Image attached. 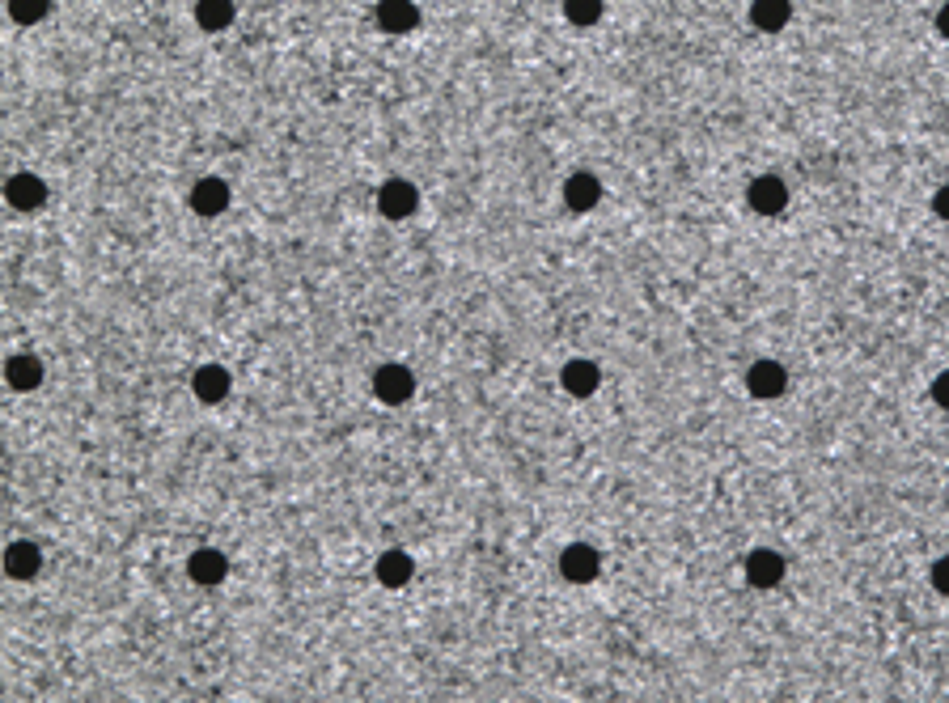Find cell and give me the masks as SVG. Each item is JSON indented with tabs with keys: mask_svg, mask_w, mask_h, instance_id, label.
Here are the masks:
<instances>
[{
	"mask_svg": "<svg viewBox=\"0 0 949 703\" xmlns=\"http://www.w3.org/2000/svg\"><path fill=\"white\" fill-rule=\"evenodd\" d=\"M742 568H746V581L755 589H776L784 581V555L780 551H767V547L750 551Z\"/></svg>",
	"mask_w": 949,
	"mask_h": 703,
	"instance_id": "5b68a950",
	"label": "cell"
},
{
	"mask_svg": "<svg viewBox=\"0 0 949 703\" xmlns=\"http://www.w3.org/2000/svg\"><path fill=\"white\" fill-rule=\"evenodd\" d=\"M789 5H784V0H759V5L755 9H750V22H755L759 30H767V34H772V30H780L784 22H789Z\"/></svg>",
	"mask_w": 949,
	"mask_h": 703,
	"instance_id": "e0dca14e",
	"label": "cell"
},
{
	"mask_svg": "<svg viewBox=\"0 0 949 703\" xmlns=\"http://www.w3.org/2000/svg\"><path fill=\"white\" fill-rule=\"evenodd\" d=\"M9 13L17 17V22H39V17L47 13V5H43V0H34V5H22V0H13Z\"/></svg>",
	"mask_w": 949,
	"mask_h": 703,
	"instance_id": "ffe728a7",
	"label": "cell"
},
{
	"mask_svg": "<svg viewBox=\"0 0 949 703\" xmlns=\"http://www.w3.org/2000/svg\"><path fill=\"white\" fill-rule=\"evenodd\" d=\"M602 200V183L594 174H572L568 183H564V204L572 212H589V208H598Z\"/></svg>",
	"mask_w": 949,
	"mask_h": 703,
	"instance_id": "7c38bea8",
	"label": "cell"
},
{
	"mask_svg": "<svg viewBox=\"0 0 949 703\" xmlns=\"http://www.w3.org/2000/svg\"><path fill=\"white\" fill-rule=\"evenodd\" d=\"M933 585H937V593H949V555L933 564Z\"/></svg>",
	"mask_w": 949,
	"mask_h": 703,
	"instance_id": "7402d4cb",
	"label": "cell"
},
{
	"mask_svg": "<svg viewBox=\"0 0 949 703\" xmlns=\"http://www.w3.org/2000/svg\"><path fill=\"white\" fill-rule=\"evenodd\" d=\"M195 22L204 30H225L234 22V5L229 0H204V5H195Z\"/></svg>",
	"mask_w": 949,
	"mask_h": 703,
	"instance_id": "ac0fdd59",
	"label": "cell"
},
{
	"mask_svg": "<svg viewBox=\"0 0 949 703\" xmlns=\"http://www.w3.org/2000/svg\"><path fill=\"white\" fill-rule=\"evenodd\" d=\"M933 399H937V407H945V411H949V369L933 377Z\"/></svg>",
	"mask_w": 949,
	"mask_h": 703,
	"instance_id": "44dd1931",
	"label": "cell"
},
{
	"mask_svg": "<svg viewBox=\"0 0 949 703\" xmlns=\"http://www.w3.org/2000/svg\"><path fill=\"white\" fill-rule=\"evenodd\" d=\"M5 195H9V204L17 212H34V208L47 204V183H43V178H34V174H13L5 183Z\"/></svg>",
	"mask_w": 949,
	"mask_h": 703,
	"instance_id": "52a82bcc",
	"label": "cell"
},
{
	"mask_svg": "<svg viewBox=\"0 0 949 703\" xmlns=\"http://www.w3.org/2000/svg\"><path fill=\"white\" fill-rule=\"evenodd\" d=\"M937 30H941V34H945V39H949V5H945V9L937 13Z\"/></svg>",
	"mask_w": 949,
	"mask_h": 703,
	"instance_id": "cb8c5ba5",
	"label": "cell"
},
{
	"mask_svg": "<svg viewBox=\"0 0 949 703\" xmlns=\"http://www.w3.org/2000/svg\"><path fill=\"white\" fill-rule=\"evenodd\" d=\"M373 394H378L386 407H403L411 394H416V377H411L407 365H382L373 373Z\"/></svg>",
	"mask_w": 949,
	"mask_h": 703,
	"instance_id": "6da1fadb",
	"label": "cell"
},
{
	"mask_svg": "<svg viewBox=\"0 0 949 703\" xmlns=\"http://www.w3.org/2000/svg\"><path fill=\"white\" fill-rule=\"evenodd\" d=\"M784 386H789V373H784L780 360H755V365L746 369V390L755 394V399H780Z\"/></svg>",
	"mask_w": 949,
	"mask_h": 703,
	"instance_id": "277c9868",
	"label": "cell"
},
{
	"mask_svg": "<svg viewBox=\"0 0 949 703\" xmlns=\"http://www.w3.org/2000/svg\"><path fill=\"white\" fill-rule=\"evenodd\" d=\"M416 204H420V191L411 187L407 178H390L378 191V212L390 216V221H407V216L416 212Z\"/></svg>",
	"mask_w": 949,
	"mask_h": 703,
	"instance_id": "3957f363",
	"label": "cell"
},
{
	"mask_svg": "<svg viewBox=\"0 0 949 703\" xmlns=\"http://www.w3.org/2000/svg\"><path fill=\"white\" fill-rule=\"evenodd\" d=\"M191 390H195V399L200 403H221L225 394H229V373L221 365H200L191 377Z\"/></svg>",
	"mask_w": 949,
	"mask_h": 703,
	"instance_id": "4fadbf2b",
	"label": "cell"
},
{
	"mask_svg": "<svg viewBox=\"0 0 949 703\" xmlns=\"http://www.w3.org/2000/svg\"><path fill=\"white\" fill-rule=\"evenodd\" d=\"M191 208L200 216H221L229 208V187L221 178H200V183L191 187Z\"/></svg>",
	"mask_w": 949,
	"mask_h": 703,
	"instance_id": "9c48e42d",
	"label": "cell"
},
{
	"mask_svg": "<svg viewBox=\"0 0 949 703\" xmlns=\"http://www.w3.org/2000/svg\"><path fill=\"white\" fill-rule=\"evenodd\" d=\"M5 382H9L13 390H34V386L43 382V360H39V356H9Z\"/></svg>",
	"mask_w": 949,
	"mask_h": 703,
	"instance_id": "2e32d148",
	"label": "cell"
},
{
	"mask_svg": "<svg viewBox=\"0 0 949 703\" xmlns=\"http://www.w3.org/2000/svg\"><path fill=\"white\" fill-rule=\"evenodd\" d=\"M746 204L755 208L759 216H780L784 208H789V187H784L776 174H763V178H755V183L746 187Z\"/></svg>",
	"mask_w": 949,
	"mask_h": 703,
	"instance_id": "7a4b0ae2",
	"label": "cell"
},
{
	"mask_svg": "<svg viewBox=\"0 0 949 703\" xmlns=\"http://www.w3.org/2000/svg\"><path fill=\"white\" fill-rule=\"evenodd\" d=\"M564 17H568L572 26H594L598 17H602V5H598V0H568Z\"/></svg>",
	"mask_w": 949,
	"mask_h": 703,
	"instance_id": "d6986e66",
	"label": "cell"
},
{
	"mask_svg": "<svg viewBox=\"0 0 949 703\" xmlns=\"http://www.w3.org/2000/svg\"><path fill=\"white\" fill-rule=\"evenodd\" d=\"M411 572H416V564H411L407 551H382L378 564H373V576H378L386 589H403L411 581Z\"/></svg>",
	"mask_w": 949,
	"mask_h": 703,
	"instance_id": "30bf717a",
	"label": "cell"
},
{
	"mask_svg": "<svg viewBox=\"0 0 949 703\" xmlns=\"http://www.w3.org/2000/svg\"><path fill=\"white\" fill-rule=\"evenodd\" d=\"M933 208H937V216H945V221H949V187H941V191H937Z\"/></svg>",
	"mask_w": 949,
	"mask_h": 703,
	"instance_id": "603a6c76",
	"label": "cell"
},
{
	"mask_svg": "<svg viewBox=\"0 0 949 703\" xmlns=\"http://www.w3.org/2000/svg\"><path fill=\"white\" fill-rule=\"evenodd\" d=\"M598 568H602V560H598V551L589 543H572L560 555V572H564V581H572V585H589L598 576Z\"/></svg>",
	"mask_w": 949,
	"mask_h": 703,
	"instance_id": "8992f818",
	"label": "cell"
},
{
	"mask_svg": "<svg viewBox=\"0 0 949 703\" xmlns=\"http://www.w3.org/2000/svg\"><path fill=\"white\" fill-rule=\"evenodd\" d=\"M378 26L390 30V34H407V30L420 26V9L403 5V0H386V5H378Z\"/></svg>",
	"mask_w": 949,
	"mask_h": 703,
	"instance_id": "9a60e30c",
	"label": "cell"
},
{
	"mask_svg": "<svg viewBox=\"0 0 949 703\" xmlns=\"http://www.w3.org/2000/svg\"><path fill=\"white\" fill-rule=\"evenodd\" d=\"M560 382H564V390H568V394H577V399H589V394L598 390L602 373H598V365H594V360H568V365H564V373H560Z\"/></svg>",
	"mask_w": 949,
	"mask_h": 703,
	"instance_id": "8fae6325",
	"label": "cell"
},
{
	"mask_svg": "<svg viewBox=\"0 0 949 703\" xmlns=\"http://www.w3.org/2000/svg\"><path fill=\"white\" fill-rule=\"evenodd\" d=\"M5 568H9L13 581H34L39 568H43V555H39V547H34V543H9Z\"/></svg>",
	"mask_w": 949,
	"mask_h": 703,
	"instance_id": "5bb4252c",
	"label": "cell"
},
{
	"mask_svg": "<svg viewBox=\"0 0 949 703\" xmlns=\"http://www.w3.org/2000/svg\"><path fill=\"white\" fill-rule=\"evenodd\" d=\"M225 572H229V560H225L221 551H212V547L195 551L191 560H187V576H191L195 585H221Z\"/></svg>",
	"mask_w": 949,
	"mask_h": 703,
	"instance_id": "ba28073f",
	"label": "cell"
}]
</instances>
